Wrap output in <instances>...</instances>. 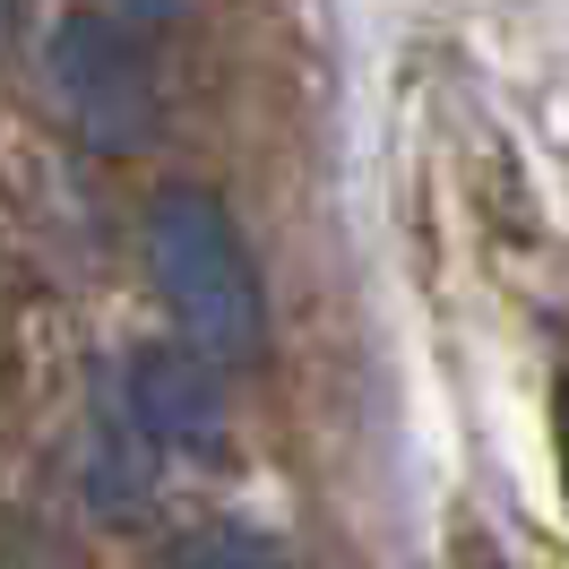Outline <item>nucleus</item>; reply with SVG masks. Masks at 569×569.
Returning <instances> with one entry per match:
<instances>
[{
    "label": "nucleus",
    "mask_w": 569,
    "mask_h": 569,
    "mask_svg": "<svg viewBox=\"0 0 569 569\" xmlns=\"http://www.w3.org/2000/svg\"><path fill=\"white\" fill-rule=\"evenodd\" d=\"M147 259H156V284H164V302H173V320L190 328L199 355H224V362L259 355L268 293H259V268H250L233 216L208 190H164L147 208Z\"/></svg>",
    "instance_id": "nucleus-1"
},
{
    "label": "nucleus",
    "mask_w": 569,
    "mask_h": 569,
    "mask_svg": "<svg viewBox=\"0 0 569 569\" xmlns=\"http://www.w3.org/2000/svg\"><path fill=\"white\" fill-rule=\"evenodd\" d=\"M43 61H52V87H61V104H70V121L87 130L96 147H139L147 121H156V96H147V61L139 43L112 27L104 9H70L61 27H52V43H43Z\"/></svg>",
    "instance_id": "nucleus-2"
},
{
    "label": "nucleus",
    "mask_w": 569,
    "mask_h": 569,
    "mask_svg": "<svg viewBox=\"0 0 569 569\" xmlns=\"http://www.w3.org/2000/svg\"><path fill=\"white\" fill-rule=\"evenodd\" d=\"M121 406L147 431V449H173V458L224 449V389L199 346H139L121 362Z\"/></svg>",
    "instance_id": "nucleus-3"
},
{
    "label": "nucleus",
    "mask_w": 569,
    "mask_h": 569,
    "mask_svg": "<svg viewBox=\"0 0 569 569\" xmlns=\"http://www.w3.org/2000/svg\"><path fill=\"white\" fill-rule=\"evenodd\" d=\"M87 475H96V509H104V518H130V509H147V431L130 423V406H121V380H112L104 406H96Z\"/></svg>",
    "instance_id": "nucleus-4"
},
{
    "label": "nucleus",
    "mask_w": 569,
    "mask_h": 569,
    "mask_svg": "<svg viewBox=\"0 0 569 569\" xmlns=\"http://www.w3.org/2000/svg\"><path fill=\"white\" fill-rule=\"evenodd\" d=\"M181 569H293V552H277L268 535H242V527H208L181 543Z\"/></svg>",
    "instance_id": "nucleus-5"
},
{
    "label": "nucleus",
    "mask_w": 569,
    "mask_h": 569,
    "mask_svg": "<svg viewBox=\"0 0 569 569\" xmlns=\"http://www.w3.org/2000/svg\"><path fill=\"white\" fill-rule=\"evenodd\" d=\"M561 483H569V389H561Z\"/></svg>",
    "instance_id": "nucleus-6"
},
{
    "label": "nucleus",
    "mask_w": 569,
    "mask_h": 569,
    "mask_svg": "<svg viewBox=\"0 0 569 569\" xmlns=\"http://www.w3.org/2000/svg\"><path fill=\"white\" fill-rule=\"evenodd\" d=\"M147 18H181V0H139Z\"/></svg>",
    "instance_id": "nucleus-7"
}]
</instances>
